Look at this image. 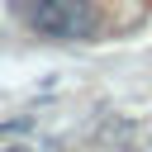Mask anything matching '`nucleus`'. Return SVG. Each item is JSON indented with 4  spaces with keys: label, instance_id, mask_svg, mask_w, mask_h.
Segmentation results:
<instances>
[{
    "label": "nucleus",
    "instance_id": "obj_1",
    "mask_svg": "<svg viewBox=\"0 0 152 152\" xmlns=\"http://www.w3.org/2000/svg\"><path fill=\"white\" fill-rule=\"evenodd\" d=\"M24 19L33 33L57 38V43H86L100 28V10L90 0H28Z\"/></svg>",
    "mask_w": 152,
    "mask_h": 152
}]
</instances>
